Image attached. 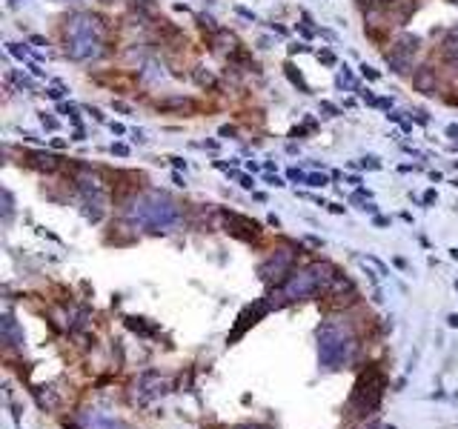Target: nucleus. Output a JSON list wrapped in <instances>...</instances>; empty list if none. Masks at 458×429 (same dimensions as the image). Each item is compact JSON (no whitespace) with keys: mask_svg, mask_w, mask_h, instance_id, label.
<instances>
[{"mask_svg":"<svg viewBox=\"0 0 458 429\" xmlns=\"http://www.w3.org/2000/svg\"><path fill=\"white\" fill-rule=\"evenodd\" d=\"M192 103L189 101H183V98H175V101H163L161 103V109H189Z\"/></svg>","mask_w":458,"mask_h":429,"instance_id":"nucleus-1","label":"nucleus"},{"mask_svg":"<svg viewBox=\"0 0 458 429\" xmlns=\"http://www.w3.org/2000/svg\"><path fill=\"white\" fill-rule=\"evenodd\" d=\"M361 69H364V75H367V78H370V81H375V78H378V72H373V69H370V66H361Z\"/></svg>","mask_w":458,"mask_h":429,"instance_id":"nucleus-2","label":"nucleus"}]
</instances>
